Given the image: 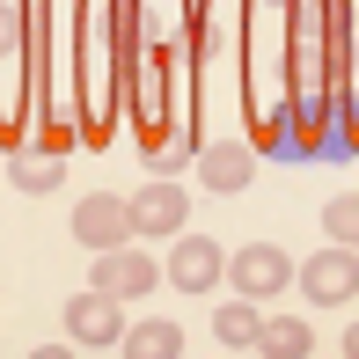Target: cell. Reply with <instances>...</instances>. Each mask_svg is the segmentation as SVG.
I'll list each match as a JSON object with an SVG mask.
<instances>
[{"label": "cell", "mask_w": 359, "mask_h": 359, "mask_svg": "<svg viewBox=\"0 0 359 359\" xmlns=\"http://www.w3.org/2000/svg\"><path fill=\"white\" fill-rule=\"evenodd\" d=\"M125 213H133V235H147V242H161V235H184V220H191V205H184V191L176 184H140L133 198H125Z\"/></svg>", "instance_id": "5b68a950"}, {"label": "cell", "mask_w": 359, "mask_h": 359, "mask_svg": "<svg viewBox=\"0 0 359 359\" xmlns=\"http://www.w3.org/2000/svg\"><path fill=\"white\" fill-rule=\"evenodd\" d=\"M67 337L74 345H118L125 337V301L118 293H67Z\"/></svg>", "instance_id": "277c9868"}, {"label": "cell", "mask_w": 359, "mask_h": 359, "mask_svg": "<svg viewBox=\"0 0 359 359\" xmlns=\"http://www.w3.org/2000/svg\"><path fill=\"white\" fill-rule=\"evenodd\" d=\"M227 279H235L242 301H271V293L293 286V257L279 250V242H242V250L227 257Z\"/></svg>", "instance_id": "6da1fadb"}, {"label": "cell", "mask_w": 359, "mask_h": 359, "mask_svg": "<svg viewBox=\"0 0 359 359\" xmlns=\"http://www.w3.org/2000/svg\"><path fill=\"white\" fill-rule=\"evenodd\" d=\"M8 176H15V191H52V184H59V169H52V161H15Z\"/></svg>", "instance_id": "4fadbf2b"}, {"label": "cell", "mask_w": 359, "mask_h": 359, "mask_svg": "<svg viewBox=\"0 0 359 359\" xmlns=\"http://www.w3.org/2000/svg\"><path fill=\"white\" fill-rule=\"evenodd\" d=\"M220 271H227V257H220L213 235H176V250H169V264H161V279H169L176 293H213Z\"/></svg>", "instance_id": "3957f363"}, {"label": "cell", "mask_w": 359, "mask_h": 359, "mask_svg": "<svg viewBox=\"0 0 359 359\" xmlns=\"http://www.w3.org/2000/svg\"><path fill=\"white\" fill-rule=\"evenodd\" d=\"M118 345H125V359H184V330L154 316V323H133Z\"/></svg>", "instance_id": "9c48e42d"}, {"label": "cell", "mask_w": 359, "mask_h": 359, "mask_svg": "<svg viewBox=\"0 0 359 359\" xmlns=\"http://www.w3.org/2000/svg\"><path fill=\"white\" fill-rule=\"evenodd\" d=\"M29 359H74V352L67 345H44V352H29Z\"/></svg>", "instance_id": "5bb4252c"}, {"label": "cell", "mask_w": 359, "mask_h": 359, "mask_svg": "<svg viewBox=\"0 0 359 359\" xmlns=\"http://www.w3.org/2000/svg\"><path fill=\"white\" fill-rule=\"evenodd\" d=\"M161 286V264L147 250H95V293H118V301H140V293Z\"/></svg>", "instance_id": "8992f818"}, {"label": "cell", "mask_w": 359, "mask_h": 359, "mask_svg": "<svg viewBox=\"0 0 359 359\" xmlns=\"http://www.w3.org/2000/svg\"><path fill=\"white\" fill-rule=\"evenodd\" d=\"M257 352L264 359H308L316 352V337H308L301 316H264V330H257Z\"/></svg>", "instance_id": "30bf717a"}, {"label": "cell", "mask_w": 359, "mask_h": 359, "mask_svg": "<svg viewBox=\"0 0 359 359\" xmlns=\"http://www.w3.org/2000/svg\"><path fill=\"white\" fill-rule=\"evenodd\" d=\"M345 359H359V323H352V330H345Z\"/></svg>", "instance_id": "9a60e30c"}, {"label": "cell", "mask_w": 359, "mask_h": 359, "mask_svg": "<svg viewBox=\"0 0 359 359\" xmlns=\"http://www.w3.org/2000/svg\"><path fill=\"white\" fill-rule=\"evenodd\" d=\"M323 235H330L337 250H359V191H345V198L323 205Z\"/></svg>", "instance_id": "7c38bea8"}, {"label": "cell", "mask_w": 359, "mask_h": 359, "mask_svg": "<svg viewBox=\"0 0 359 359\" xmlns=\"http://www.w3.org/2000/svg\"><path fill=\"white\" fill-rule=\"evenodd\" d=\"M293 279H301V293L316 308H345L352 293H359V250H337V242H330V250H316Z\"/></svg>", "instance_id": "7a4b0ae2"}, {"label": "cell", "mask_w": 359, "mask_h": 359, "mask_svg": "<svg viewBox=\"0 0 359 359\" xmlns=\"http://www.w3.org/2000/svg\"><path fill=\"white\" fill-rule=\"evenodd\" d=\"M257 330H264L257 301H220L213 308V337H220V345H257Z\"/></svg>", "instance_id": "8fae6325"}, {"label": "cell", "mask_w": 359, "mask_h": 359, "mask_svg": "<svg viewBox=\"0 0 359 359\" xmlns=\"http://www.w3.org/2000/svg\"><path fill=\"white\" fill-rule=\"evenodd\" d=\"M74 235L88 242V250H118V242L133 235V213H125V198H110V191H88V198L74 205Z\"/></svg>", "instance_id": "52a82bcc"}, {"label": "cell", "mask_w": 359, "mask_h": 359, "mask_svg": "<svg viewBox=\"0 0 359 359\" xmlns=\"http://www.w3.org/2000/svg\"><path fill=\"white\" fill-rule=\"evenodd\" d=\"M198 176L220 191V198H235V191L257 176V154H250L242 140H220V147H205V154H198Z\"/></svg>", "instance_id": "ba28073f"}]
</instances>
